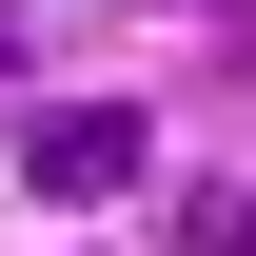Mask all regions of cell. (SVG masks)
<instances>
[{
  "mask_svg": "<svg viewBox=\"0 0 256 256\" xmlns=\"http://www.w3.org/2000/svg\"><path fill=\"white\" fill-rule=\"evenodd\" d=\"M138 158H158L138 98H40V118H20V178L40 197H138Z\"/></svg>",
  "mask_w": 256,
  "mask_h": 256,
  "instance_id": "cell-1",
  "label": "cell"
},
{
  "mask_svg": "<svg viewBox=\"0 0 256 256\" xmlns=\"http://www.w3.org/2000/svg\"><path fill=\"white\" fill-rule=\"evenodd\" d=\"M178 256H256V197H236V178H197V197H178Z\"/></svg>",
  "mask_w": 256,
  "mask_h": 256,
  "instance_id": "cell-2",
  "label": "cell"
},
{
  "mask_svg": "<svg viewBox=\"0 0 256 256\" xmlns=\"http://www.w3.org/2000/svg\"><path fill=\"white\" fill-rule=\"evenodd\" d=\"M158 20H236V0H158Z\"/></svg>",
  "mask_w": 256,
  "mask_h": 256,
  "instance_id": "cell-3",
  "label": "cell"
},
{
  "mask_svg": "<svg viewBox=\"0 0 256 256\" xmlns=\"http://www.w3.org/2000/svg\"><path fill=\"white\" fill-rule=\"evenodd\" d=\"M0 60H20V20H0Z\"/></svg>",
  "mask_w": 256,
  "mask_h": 256,
  "instance_id": "cell-4",
  "label": "cell"
}]
</instances>
